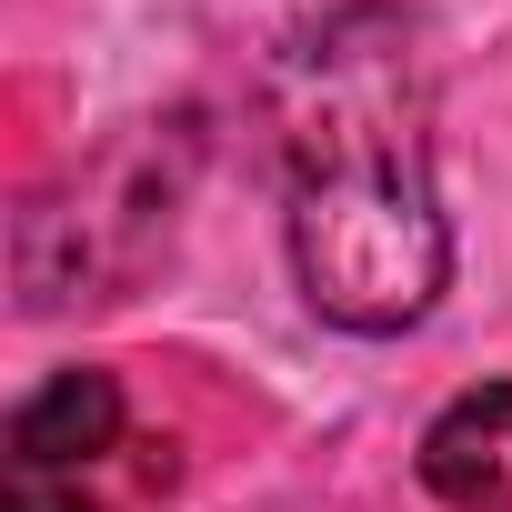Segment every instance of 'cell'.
I'll return each mask as SVG.
<instances>
[{
    "mask_svg": "<svg viewBox=\"0 0 512 512\" xmlns=\"http://www.w3.org/2000/svg\"><path fill=\"white\" fill-rule=\"evenodd\" d=\"M292 272L332 332L392 342L452 292V221L432 201L422 71L392 11H342L282 71Z\"/></svg>",
    "mask_w": 512,
    "mask_h": 512,
    "instance_id": "obj_1",
    "label": "cell"
},
{
    "mask_svg": "<svg viewBox=\"0 0 512 512\" xmlns=\"http://www.w3.org/2000/svg\"><path fill=\"white\" fill-rule=\"evenodd\" d=\"M101 452H121V382L111 372H51L11 432H0V472H51V482H81Z\"/></svg>",
    "mask_w": 512,
    "mask_h": 512,
    "instance_id": "obj_2",
    "label": "cell"
},
{
    "mask_svg": "<svg viewBox=\"0 0 512 512\" xmlns=\"http://www.w3.org/2000/svg\"><path fill=\"white\" fill-rule=\"evenodd\" d=\"M502 442H512V382H482L462 392L432 432H422V482L462 512H512L502 492Z\"/></svg>",
    "mask_w": 512,
    "mask_h": 512,
    "instance_id": "obj_3",
    "label": "cell"
},
{
    "mask_svg": "<svg viewBox=\"0 0 512 512\" xmlns=\"http://www.w3.org/2000/svg\"><path fill=\"white\" fill-rule=\"evenodd\" d=\"M0 512H91V492L51 472H0Z\"/></svg>",
    "mask_w": 512,
    "mask_h": 512,
    "instance_id": "obj_4",
    "label": "cell"
}]
</instances>
